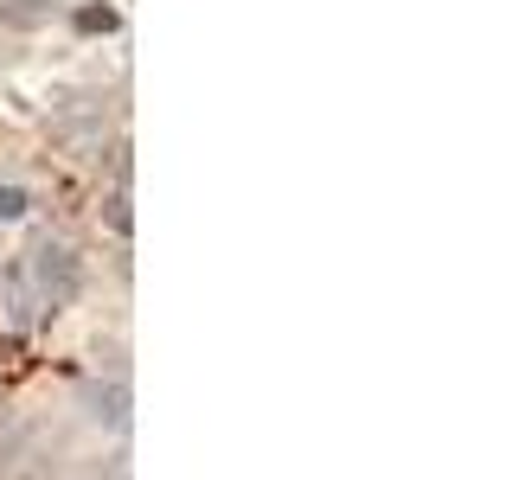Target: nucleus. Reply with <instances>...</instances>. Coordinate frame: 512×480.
Returning <instances> with one entry per match:
<instances>
[{"instance_id": "1", "label": "nucleus", "mask_w": 512, "mask_h": 480, "mask_svg": "<svg viewBox=\"0 0 512 480\" xmlns=\"http://www.w3.org/2000/svg\"><path fill=\"white\" fill-rule=\"evenodd\" d=\"M32 269H39V282L52 288L58 301H64V295H77V263H71V250L45 244V250H39V263H32Z\"/></svg>"}, {"instance_id": "2", "label": "nucleus", "mask_w": 512, "mask_h": 480, "mask_svg": "<svg viewBox=\"0 0 512 480\" xmlns=\"http://www.w3.org/2000/svg\"><path fill=\"white\" fill-rule=\"evenodd\" d=\"M90 416L96 423H109V429H122V384H90Z\"/></svg>"}, {"instance_id": "3", "label": "nucleus", "mask_w": 512, "mask_h": 480, "mask_svg": "<svg viewBox=\"0 0 512 480\" xmlns=\"http://www.w3.org/2000/svg\"><path fill=\"white\" fill-rule=\"evenodd\" d=\"M0 218H7V224H13V218H26V186H13V180L0 186Z\"/></svg>"}]
</instances>
